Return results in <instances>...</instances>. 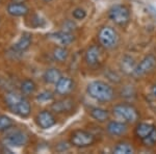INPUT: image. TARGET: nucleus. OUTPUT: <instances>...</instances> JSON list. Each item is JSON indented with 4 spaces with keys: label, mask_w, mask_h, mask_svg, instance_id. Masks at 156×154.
<instances>
[{
    "label": "nucleus",
    "mask_w": 156,
    "mask_h": 154,
    "mask_svg": "<svg viewBox=\"0 0 156 154\" xmlns=\"http://www.w3.org/2000/svg\"><path fill=\"white\" fill-rule=\"evenodd\" d=\"M48 38L50 40H52L53 42L57 43L60 46H69L74 42L75 38L73 36L72 32L66 31V30H60V31L53 32V34H50Z\"/></svg>",
    "instance_id": "nucleus-11"
},
{
    "label": "nucleus",
    "mask_w": 156,
    "mask_h": 154,
    "mask_svg": "<svg viewBox=\"0 0 156 154\" xmlns=\"http://www.w3.org/2000/svg\"><path fill=\"white\" fill-rule=\"evenodd\" d=\"M6 12L12 17H25L28 15L29 7L25 3H18V2H11L7 4Z\"/></svg>",
    "instance_id": "nucleus-13"
},
{
    "label": "nucleus",
    "mask_w": 156,
    "mask_h": 154,
    "mask_svg": "<svg viewBox=\"0 0 156 154\" xmlns=\"http://www.w3.org/2000/svg\"><path fill=\"white\" fill-rule=\"evenodd\" d=\"M87 93L98 102H110L115 98V90L108 83L101 80H94L87 87Z\"/></svg>",
    "instance_id": "nucleus-1"
},
{
    "label": "nucleus",
    "mask_w": 156,
    "mask_h": 154,
    "mask_svg": "<svg viewBox=\"0 0 156 154\" xmlns=\"http://www.w3.org/2000/svg\"><path fill=\"white\" fill-rule=\"evenodd\" d=\"M31 44H32V36L30 34H28V32H24V34L20 37V39L18 41L12 46L11 51H12V53L15 55L22 54L29 49Z\"/></svg>",
    "instance_id": "nucleus-8"
},
{
    "label": "nucleus",
    "mask_w": 156,
    "mask_h": 154,
    "mask_svg": "<svg viewBox=\"0 0 156 154\" xmlns=\"http://www.w3.org/2000/svg\"><path fill=\"white\" fill-rule=\"evenodd\" d=\"M62 77V72L56 68H49L43 74V80L48 84H55Z\"/></svg>",
    "instance_id": "nucleus-17"
},
{
    "label": "nucleus",
    "mask_w": 156,
    "mask_h": 154,
    "mask_svg": "<svg viewBox=\"0 0 156 154\" xmlns=\"http://www.w3.org/2000/svg\"><path fill=\"white\" fill-rule=\"evenodd\" d=\"M155 67L156 57L153 54H148L138 64H136V67H135V70L132 75L136 78L146 76V75L150 74L151 72H153Z\"/></svg>",
    "instance_id": "nucleus-7"
},
{
    "label": "nucleus",
    "mask_w": 156,
    "mask_h": 154,
    "mask_svg": "<svg viewBox=\"0 0 156 154\" xmlns=\"http://www.w3.org/2000/svg\"><path fill=\"white\" fill-rule=\"evenodd\" d=\"M74 81L72 78L67 76H62L58 81L55 83V93L60 96H66L72 92L74 89Z\"/></svg>",
    "instance_id": "nucleus-12"
},
{
    "label": "nucleus",
    "mask_w": 156,
    "mask_h": 154,
    "mask_svg": "<svg viewBox=\"0 0 156 154\" xmlns=\"http://www.w3.org/2000/svg\"><path fill=\"white\" fill-rule=\"evenodd\" d=\"M12 2H18V3H25L26 0H11Z\"/></svg>",
    "instance_id": "nucleus-31"
},
{
    "label": "nucleus",
    "mask_w": 156,
    "mask_h": 154,
    "mask_svg": "<svg viewBox=\"0 0 156 154\" xmlns=\"http://www.w3.org/2000/svg\"><path fill=\"white\" fill-rule=\"evenodd\" d=\"M36 123L42 129H49L56 124V119L52 112L44 109L40 112L36 117Z\"/></svg>",
    "instance_id": "nucleus-9"
},
{
    "label": "nucleus",
    "mask_w": 156,
    "mask_h": 154,
    "mask_svg": "<svg viewBox=\"0 0 156 154\" xmlns=\"http://www.w3.org/2000/svg\"><path fill=\"white\" fill-rule=\"evenodd\" d=\"M102 55L101 47L98 45H92L87 49L84 53V60L90 67H95L100 63Z\"/></svg>",
    "instance_id": "nucleus-10"
},
{
    "label": "nucleus",
    "mask_w": 156,
    "mask_h": 154,
    "mask_svg": "<svg viewBox=\"0 0 156 154\" xmlns=\"http://www.w3.org/2000/svg\"><path fill=\"white\" fill-rule=\"evenodd\" d=\"M98 40L100 45L105 49H112L119 43V36L117 31L110 26H103L98 32Z\"/></svg>",
    "instance_id": "nucleus-3"
},
{
    "label": "nucleus",
    "mask_w": 156,
    "mask_h": 154,
    "mask_svg": "<svg viewBox=\"0 0 156 154\" xmlns=\"http://www.w3.org/2000/svg\"><path fill=\"white\" fill-rule=\"evenodd\" d=\"M108 17L115 25L126 26L130 21V12L125 5L115 4L108 11Z\"/></svg>",
    "instance_id": "nucleus-4"
},
{
    "label": "nucleus",
    "mask_w": 156,
    "mask_h": 154,
    "mask_svg": "<svg viewBox=\"0 0 156 154\" xmlns=\"http://www.w3.org/2000/svg\"><path fill=\"white\" fill-rule=\"evenodd\" d=\"M29 141L28 134L26 132H24L23 130H12L9 133L4 136L2 143L6 147H15V148H20L26 146L27 143Z\"/></svg>",
    "instance_id": "nucleus-6"
},
{
    "label": "nucleus",
    "mask_w": 156,
    "mask_h": 154,
    "mask_svg": "<svg viewBox=\"0 0 156 154\" xmlns=\"http://www.w3.org/2000/svg\"><path fill=\"white\" fill-rule=\"evenodd\" d=\"M90 115L94 120L98 121V122H106L109 119V113L106 109H103L100 107H93L90 110Z\"/></svg>",
    "instance_id": "nucleus-19"
},
{
    "label": "nucleus",
    "mask_w": 156,
    "mask_h": 154,
    "mask_svg": "<svg viewBox=\"0 0 156 154\" xmlns=\"http://www.w3.org/2000/svg\"><path fill=\"white\" fill-rule=\"evenodd\" d=\"M154 129V126L149 124V123H138L135 127L134 133L138 138L143 140L147 136L149 133Z\"/></svg>",
    "instance_id": "nucleus-22"
},
{
    "label": "nucleus",
    "mask_w": 156,
    "mask_h": 154,
    "mask_svg": "<svg viewBox=\"0 0 156 154\" xmlns=\"http://www.w3.org/2000/svg\"><path fill=\"white\" fill-rule=\"evenodd\" d=\"M151 96L156 99V84H154L151 89Z\"/></svg>",
    "instance_id": "nucleus-30"
},
{
    "label": "nucleus",
    "mask_w": 156,
    "mask_h": 154,
    "mask_svg": "<svg viewBox=\"0 0 156 154\" xmlns=\"http://www.w3.org/2000/svg\"><path fill=\"white\" fill-rule=\"evenodd\" d=\"M96 142V138L93 133L87 130H75L70 138V144L76 148H87Z\"/></svg>",
    "instance_id": "nucleus-5"
},
{
    "label": "nucleus",
    "mask_w": 156,
    "mask_h": 154,
    "mask_svg": "<svg viewBox=\"0 0 156 154\" xmlns=\"http://www.w3.org/2000/svg\"><path fill=\"white\" fill-rule=\"evenodd\" d=\"M14 125V121L5 115H0V132L9 130Z\"/></svg>",
    "instance_id": "nucleus-26"
},
{
    "label": "nucleus",
    "mask_w": 156,
    "mask_h": 154,
    "mask_svg": "<svg viewBox=\"0 0 156 154\" xmlns=\"http://www.w3.org/2000/svg\"><path fill=\"white\" fill-rule=\"evenodd\" d=\"M128 126L125 122L110 121L106 126V131L112 136H122L127 132Z\"/></svg>",
    "instance_id": "nucleus-15"
},
{
    "label": "nucleus",
    "mask_w": 156,
    "mask_h": 154,
    "mask_svg": "<svg viewBox=\"0 0 156 154\" xmlns=\"http://www.w3.org/2000/svg\"><path fill=\"white\" fill-rule=\"evenodd\" d=\"M24 97L25 96L22 93H18L16 91H9L4 96V101H5V104L9 107V109H11L16 104H18Z\"/></svg>",
    "instance_id": "nucleus-18"
},
{
    "label": "nucleus",
    "mask_w": 156,
    "mask_h": 154,
    "mask_svg": "<svg viewBox=\"0 0 156 154\" xmlns=\"http://www.w3.org/2000/svg\"><path fill=\"white\" fill-rule=\"evenodd\" d=\"M74 107V100L70 99V98H65L62 100H57L52 103L51 110L56 113H64L71 112Z\"/></svg>",
    "instance_id": "nucleus-14"
},
{
    "label": "nucleus",
    "mask_w": 156,
    "mask_h": 154,
    "mask_svg": "<svg viewBox=\"0 0 156 154\" xmlns=\"http://www.w3.org/2000/svg\"><path fill=\"white\" fill-rule=\"evenodd\" d=\"M54 99V95L51 91H43L39 93L36 97V100L40 103H47Z\"/></svg>",
    "instance_id": "nucleus-25"
},
{
    "label": "nucleus",
    "mask_w": 156,
    "mask_h": 154,
    "mask_svg": "<svg viewBox=\"0 0 156 154\" xmlns=\"http://www.w3.org/2000/svg\"><path fill=\"white\" fill-rule=\"evenodd\" d=\"M52 55H53V59L56 62L62 63L69 56V51H68L67 48H65V46H58V47H55L53 49Z\"/></svg>",
    "instance_id": "nucleus-23"
},
{
    "label": "nucleus",
    "mask_w": 156,
    "mask_h": 154,
    "mask_svg": "<svg viewBox=\"0 0 156 154\" xmlns=\"http://www.w3.org/2000/svg\"><path fill=\"white\" fill-rule=\"evenodd\" d=\"M9 110L21 118H27L29 117L30 113H31V105H30L29 101L24 97L18 104H16Z\"/></svg>",
    "instance_id": "nucleus-16"
},
{
    "label": "nucleus",
    "mask_w": 156,
    "mask_h": 154,
    "mask_svg": "<svg viewBox=\"0 0 156 154\" xmlns=\"http://www.w3.org/2000/svg\"><path fill=\"white\" fill-rule=\"evenodd\" d=\"M45 2H49V1H51V0H44Z\"/></svg>",
    "instance_id": "nucleus-32"
},
{
    "label": "nucleus",
    "mask_w": 156,
    "mask_h": 154,
    "mask_svg": "<svg viewBox=\"0 0 156 154\" xmlns=\"http://www.w3.org/2000/svg\"><path fill=\"white\" fill-rule=\"evenodd\" d=\"M37 91V84L32 79H25L20 84V92L24 96L34 94Z\"/></svg>",
    "instance_id": "nucleus-21"
},
{
    "label": "nucleus",
    "mask_w": 156,
    "mask_h": 154,
    "mask_svg": "<svg viewBox=\"0 0 156 154\" xmlns=\"http://www.w3.org/2000/svg\"><path fill=\"white\" fill-rule=\"evenodd\" d=\"M142 141L146 147H153V146H155L156 145V128L154 127V129L151 131L145 138H143Z\"/></svg>",
    "instance_id": "nucleus-27"
},
{
    "label": "nucleus",
    "mask_w": 156,
    "mask_h": 154,
    "mask_svg": "<svg viewBox=\"0 0 156 154\" xmlns=\"http://www.w3.org/2000/svg\"><path fill=\"white\" fill-rule=\"evenodd\" d=\"M135 67H136V63L134 62V59L131 56L126 55L123 57L122 62H121V69L123 72L128 75H132L135 70Z\"/></svg>",
    "instance_id": "nucleus-20"
},
{
    "label": "nucleus",
    "mask_w": 156,
    "mask_h": 154,
    "mask_svg": "<svg viewBox=\"0 0 156 154\" xmlns=\"http://www.w3.org/2000/svg\"><path fill=\"white\" fill-rule=\"evenodd\" d=\"M112 113L115 115V117L123 120V122L128 124H134L140 119L137 109L128 103H121V104L115 105L112 108Z\"/></svg>",
    "instance_id": "nucleus-2"
},
{
    "label": "nucleus",
    "mask_w": 156,
    "mask_h": 154,
    "mask_svg": "<svg viewBox=\"0 0 156 154\" xmlns=\"http://www.w3.org/2000/svg\"><path fill=\"white\" fill-rule=\"evenodd\" d=\"M72 16L75 20H83L87 17V12L83 9L78 7V9H75L72 12Z\"/></svg>",
    "instance_id": "nucleus-28"
},
{
    "label": "nucleus",
    "mask_w": 156,
    "mask_h": 154,
    "mask_svg": "<svg viewBox=\"0 0 156 154\" xmlns=\"http://www.w3.org/2000/svg\"><path fill=\"white\" fill-rule=\"evenodd\" d=\"M134 152L132 146L128 143L122 142L117 144V146L114 148V153L117 154H131Z\"/></svg>",
    "instance_id": "nucleus-24"
},
{
    "label": "nucleus",
    "mask_w": 156,
    "mask_h": 154,
    "mask_svg": "<svg viewBox=\"0 0 156 154\" xmlns=\"http://www.w3.org/2000/svg\"><path fill=\"white\" fill-rule=\"evenodd\" d=\"M64 30H66V31H69V32H71V30L72 29H74L73 27H75V25L73 24V22H71V21H67L66 23H65V25H64Z\"/></svg>",
    "instance_id": "nucleus-29"
}]
</instances>
